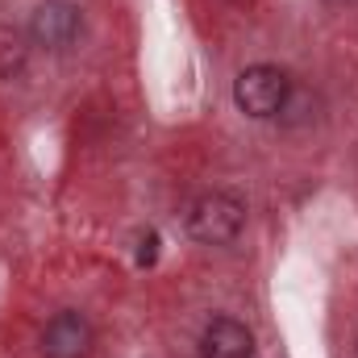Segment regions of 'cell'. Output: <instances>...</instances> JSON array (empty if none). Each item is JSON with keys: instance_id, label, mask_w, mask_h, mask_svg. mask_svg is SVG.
I'll list each match as a JSON object with an SVG mask.
<instances>
[{"instance_id": "6da1fadb", "label": "cell", "mask_w": 358, "mask_h": 358, "mask_svg": "<svg viewBox=\"0 0 358 358\" xmlns=\"http://www.w3.org/2000/svg\"><path fill=\"white\" fill-rule=\"evenodd\" d=\"M183 229L200 246H229L246 229V200L238 192H204L187 204Z\"/></svg>"}, {"instance_id": "7a4b0ae2", "label": "cell", "mask_w": 358, "mask_h": 358, "mask_svg": "<svg viewBox=\"0 0 358 358\" xmlns=\"http://www.w3.org/2000/svg\"><path fill=\"white\" fill-rule=\"evenodd\" d=\"M292 88H296V84H292V76H287L283 67H275V63H255V67L238 71V80H234V104H238L246 117H255V121H271V117L283 113Z\"/></svg>"}, {"instance_id": "3957f363", "label": "cell", "mask_w": 358, "mask_h": 358, "mask_svg": "<svg viewBox=\"0 0 358 358\" xmlns=\"http://www.w3.org/2000/svg\"><path fill=\"white\" fill-rule=\"evenodd\" d=\"M92 346H96V329L80 308L55 313L38 338L42 358H92Z\"/></svg>"}, {"instance_id": "277c9868", "label": "cell", "mask_w": 358, "mask_h": 358, "mask_svg": "<svg viewBox=\"0 0 358 358\" xmlns=\"http://www.w3.org/2000/svg\"><path fill=\"white\" fill-rule=\"evenodd\" d=\"M84 34V8L71 0H42L29 17V38L34 46L46 50H67L76 38Z\"/></svg>"}, {"instance_id": "5b68a950", "label": "cell", "mask_w": 358, "mask_h": 358, "mask_svg": "<svg viewBox=\"0 0 358 358\" xmlns=\"http://www.w3.org/2000/svg\"><path fill=\"white\" fill-rule=\"evenodd\" d=\"M200 358H255V334L238 317H213L200 329Z\"/></svg>"}, {"instance_id": "8992f818", "label": "cell", "mask_w": 358, "mask_h": 358, "mask_svg": "<svg viewBox=\"0 0 358 358\" xmlns=\"http://www.w3.org/2000/svg\"><path fill=\"white\" fill-rule=\"evenodd\" d=\"M155 259H159V234H146L138 242V267H150Z\"/></svg>"}, {"instance_id": "52a82bcc", "label": "cell", "mask_w": 358, "mask_h": 358, "mask_svg": "<svg viewBox=\"0 0 358 358\" xmlns=\"http://www.w3.org/2000/svg\"><path fill=\"white\" fill-rule=\"evenodd\" d=\"M355 355H358V346H355Z\"/></svg>"}]
</instances>
